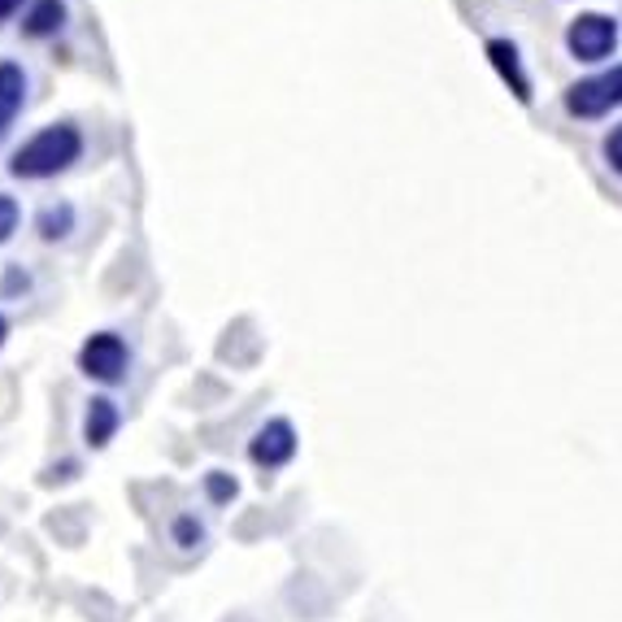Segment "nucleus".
I'll use <instances>...</instances> for the list:
<instances>
[{"instance_id": "4468645a", "label": "nucleus", "mask_w": 622, "mask_h": 622, "mask_svg": "<svg viewBox=\"0 0 622 622\" xmlns=\"http://www.w3.org/2000/svg\"><path fill=\"white\" fill-rule=\"evenodd\" d=\"M606 162L622 175V127H614V131L606 135Z\"/></svg>"}, {"instance_id": "f257e3e1", "label": "nucleus", "mask_w": 622, "mask_h": 622, "mask_svg": "<svg viewBox=\"0 0 622 622\" xmlns=\"http://www.w3.org/2000/svg\"><path fill=\"white\" fill-rule=\"evenodd\" d=\"M83 153V135L74 122H52L44 131H35L9 162V175L13 179H52L61 170H70Z\"/></svg>"}, {"instance_id": "2eb2a0df", "label": "nucleus", "mask_w": 622, "mask_h": 622, "mask_svg": "<svg viewBox=\"0 0 622 622\" xmlns=\"http://www.w3.org/2000/svg\"><path fill=\"white\" fill-rule=\"evenodd\" d=\"M17 9H22V0H0V22H4V17H13Z\"/></svg>"}, {"instance_id": "7ed1b4c3", "label": "nucleus", "mask_w": 622, "mask_h": 622, "mask_svg": "<svg viewBox=\"0 0 622 622\" xmlns=\"http://www.w3.org/2000/svg\"><path fill=\"white\" fill-rule=\"evenodd\" d=\"M127 339L113 331H96L83 348H79V370L96 383H122L127 379Z\"/></svg>"}, {"instance_id": "ddd939ff", "label": "nucleus", "mask_w": 622, "mask_h": 622, "mask_svg": "<svg viewBox=\"0 0 622 622\" xmlns=\"http://www.w3.org/2000/svg\"><path fill=\"white\" fill-rule=\"evenodd\" d=\"M175 536H179L183 549H192V545L201 540V523H196V518H179V523H175Z\"/></svg>"}, {"instance_id": "1a4fd4ad", "label": "nucleus", "mask_w": 622, "mask_h": 622, "mask_svg": "<svg viewBox=\"0 0 622 622\" xmlns=\"http://www.w3.org/2000/svg\"><path fill=\"white\" fill-rule=\"evenodd\" d=\"M61 26H65V0H35L31 13H26V22H22V31H26L31 39L57 35Z\"/></svg>"}, {"instance_id": "f8f14e48", "label": "nucleus", "mask_w": 622, "mask_h": 622, "mask_svg": "<svg viewBox=\"0 0 622 622\" xmlns=\"http://www.w3.org/2000/svg\"><path fill=\"white\" fill-rule=\"evenodd\" d=\"M17 218H22V210H17V201L0 192V244H4V240H9L13 231H17Z\"/></svg>"}, {"instance_id": "20e7f679", "label": "nucleus", "mask_w": 622, "mask_h": 622, "mask_svg": "<svg viewBox=\"0 0 622 622\" xmlns=\"http://www.w3.org/2000/svg\"><path fill=\"white\" fill-rule=\"evenodd\" d=\"M619 44V22L606 13H579L566 31V48L575 61H606Z\"/></svg>"}, {"instance_id": "f03ea898", "label": "nucleus", "mask_w": 622, "mask_h": 622, "mask_svg": "<svg viewBox=\"0 0 622 622\" xmlns=\"http://www.w3.org/2000/svg\"><path fill=\"white\" fill-rule=\"evenodd\" d=\"M619 105H622V65L606 70V74H593V79H579L575 87H566V109L575 118H606Z\"/></svg>"}, {"instance_id": "9d476101", "label": "nucleus", "mask_w": 622, "mask_h": 622, "mask_svg": "<svg viewBox=\"0 0 622 622\" xmlns=\"http://www.w3.org/2000/svg\"><path fill=\"white\" fill-rule=\"evenodd\" d=\"M35 227H39V236H44V240H65V236L74 231V205H70V201L44 205V210H39V218H35Z\"/></svg>"}, {"instance_id": "9b49d317", "label": "nucleus", "mask_w": 622, "mask_h": 622, "mask_svg": "<svg viewBox=\"0 0 622 622\" xmlns=\"http://www.w3.org/2000/svg\"><path fill=\"white\" fill-rule=\"evenodd\" d=\"M205 492H210L214 505H227V501L240 492V483H236L231 475H223V470H210V475H205Z\"/></svg>"}, {"instance_id": "39448f33", "label": "nucleus", "mask_w": 622, "mask_h": 622, "mask_svg": "<svg viewBox=\"0 0 622 622\" xmlns=\"http://www.w3.org/2000/svg\"><path fill=\"white\" fill-rule=\"evenodd\" d=\"M249 457L266 470H279L297 457V427L288 418H271L266 427H258V435L249 440Z\"/></svg>"}, {"instance_id": "423d86ee", "label": "nucleus", "mask_w": 622, "mask_h": 622, "mask_svg": "<svg viewBox=\"0 0 622 622\" xmlns=\"http://www.w3.org/2000/svg\"><path fill=\"white\" fill-rule=\"evenodd\" d=\"M22 105H26V70L17 61H0V144L13 131Z\"/></svg>"}, {"instance_id": "0eeeda50", "label": "nucleus", "mask_w": 622, "mask_h": 622, "mask_svg": "<svg viewBox=\"0 0 622 622\" xmlns=\"http://www.w3.org/2000/svg\"><path fill=\"white\" fill-rule=\"evenodd\" d=\"M488 61H492L497 74L510 83V92H514L523 105H531V79L523 74V61H518L514 39H488Z\"/></svg>"}, {"instance_id": "dca6fc26", "label": "nucleus", "mask_w": 622, "mask_h": 622, "mask_svg": "<svg viewBox=\"0 0 622 622\" xmlns=\"http://www.w3.org/2000/svg\"><path fill=\"white\" fill-rule=\"evenodd\" d=\"M4 335H9V322H4V313H0V344H4Z\"/></svg>"}, {"instance_id": "6e6552de", "label": "nucleus", "mask_w": 622, "mask_h": 622, "mask_svg": "<svg viewBox=\"0 0 622 622\" xmlns=\"http://www.w3.org/2000/svg\"><path fill=\"white\" fill-rule=\"evenodd\" d=\"M118 422H122L118 405H113L109 396H92V400H87V414H83V440H87L92 448H105V444L118 435Z\"/></svg>"}]
</instances>
